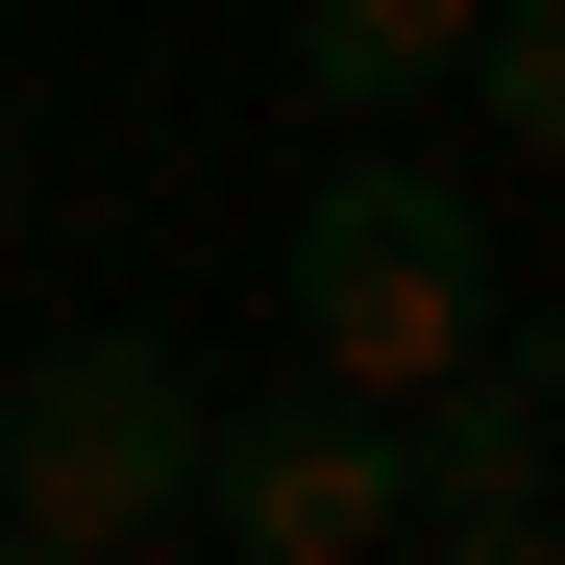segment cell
I'll use <instances>...</instances> for the list:
<instances>
[{"mask_svg":"<svg viewBox=\"0 0 565 565\" xmlns=\"http://www.w3.org/2000/svg\"><path fill=\"white\" fill-rule=\"evenodd\" d=\"M172 25H222V0H172Z\"/></svg>","mask_w":565,"mask_h":565,"instance_id":"9c48e42d","label":"cell"},{"mask_svg":"<svg viewBox=\"0 0 565 565\" xmlns=\"http://www.w3.org/2000/svg\"><path fill=\"white\" fill-rule=\"evenodd\" d=\"M467 99H492L516 172H565V0H492V25H467Z\"/></svg>","mask_w":565,"mask_h":565,"instance_id":"8992f818","label":"cell"},{"mask_svg":"<svg viewBox=\"0 0 565 565\" xmlns=\"http://www.w3.org/2000/svg\"><path fill=\"white\" fill-rule=\"evenodd\" d=\"M270 296H296V344H320V394H443L467 344H492V198L467 172H320L296 198V246H270Z\"/></svg>","mask_w":565,"mask_h":565,"instance_id":"7a4b0ae2","label":"cell"},{"mask_svg":"<svg viewBox=\"0 0 565 565\" xmlns=\"http://www.w3.org/2000/svg\"><path fill=\"white\" fill-rule=\"evenodd\" d=\"M198 516H222V565H394L418 516H394V418L369 394H246V418H198Z\"/></svg>","mask_w":565,"mask_h":565,"instance_id":"3957f363","label":"cell"},{"mask_svg":"<svg viewBox=\"0 0 565 565\" xmlns=\"http://www.w3.org/2000/svg\"><path fill=\"white\" fill-rule=\"evenodd\" d=\"M541 467H565V320L394 394V516H541Z\"/></svg>","mask_w":565,"mask_h":565,"instance_id":"277c9868","label":"cell"},{"mask_svg":"<svg viewBox=\"0 0 565 565\" xmlns=\"http://www.w3.org/2000/svg\"><path fill=\"white\" fill-rule=\"evenodd\" d=\"M0 565H25V541H0Z\"/></svg>","mask_w":565,"mask_h":565,"instance_id":"30bf717a","label":"cell"},{"mask_svg":"<svg viewBox=\"0 0 565 565\" xmlns=\"http://www.w3.org/2000/svg\"><path fill=\"white\" fill-rule=\"evenodd\" d=\"M418 565H565V516H418Z\"/></svg>","mask_w":565,"mask_h":565,"instance_id":"52a82bcc","label":"cell"},{"mask_svg":"<svg viewBox=\"0 0 565 565\" xmlns=\"http://www.w3.org/2000/svg\"><path fill=\"white\" fill-rule=\"evenodd\" d=\"M172 516H198V369L148 320H74L0 369V541L25 565H148Z\"/></svg>","mask_w":565,"mask_h":565,"instance_id":"6da1fadb","label":"cell"},{"mask_svg":"<svg viewBox=\"0 0 565 565\" xmlns=\"http://www.w3.org/2000/svg\"><path fill=\"white\" fill-rule=\"evenodd\" d=\"M25 198H50V172H25V124H0V246H25Z\"/></svg>","mask_w":565,"mask_h":565,"instance_id":"ba28073f","label":"cell"},{"mask_svg":"<svg viewBox=\"0 0 565 565\" xmlns=\"http://www.w3.org/2000/svg\"><path fill=\"white\" fill-rule=\"evenodd\" d=\"M467 25H492V0H270V50H296V99H320V124L443 99V74H467Z\"/></svg>","mask_w":565,"mask_h":565,"instance_id":"5b68a950","label":"cell"}]
</instances>
